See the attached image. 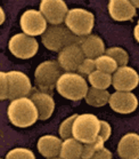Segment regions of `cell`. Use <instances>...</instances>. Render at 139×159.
Instances as JSON below:
<instances>
[{
	"instance_id": "6da1fadb",
	"label": "cell",
	"mask_w": 139,
	"mask_h": 159,
	"mask_svg": "<svg viewBox=\"0 0 139 159\" xmlns=\"http://www.w3.org/2000/svg\"><path fill=\"white\" fill-rule=\"evenodd\" d=\"M7 117L14 126L26 128L34 125L39 120V111L31 98H21L9 103Z\"/></svg>"
},
{
	"instance_id": "7a4b0ae2",
	"label": "cell",
	"mask_w": 139,
	"mask_h": 159,
	"mask_svg": "<svg viewBox=\"0 0 139 159\" xmlns=\"http://www.w3.org/2000/svg\"><path fill=\"white\" fill-rule=\"evenodd\" d=\"M58 94L70 101H79L86 98L89 90L86 79L75 72H65L58 79L56 85Z\"/></svg>"
},
{
	"instance_id": "3957f363",
	"label": "cell",
	"mask_w": 139,
	"mask_h": 159,
	"mask_svg": "<svg viewBox=\"0 0 139 159\" xmlns=\"http://www.w3.org/2000/svg\"><path fill=\"white\" fill-rule=\"evenodd\" d=\"M82 38L76 37L66 25H51L41 36L43 46L51 52H61L73 43H80Z\"/></svg>"
},
{
	"instance_id": "277c9868",
	"label": "cell",
	"mask_w": 139,
	"mask_h": 159,
	"mask_svg": "<svg viewBox=\"0 0 139 159\" xmlns=\"http://www.w3.org/2000/svg\"><path fill=\"white\" fill-rule=\"evenodd\" d=\"M100 129V120L95 115L91 113H82L78 115L74 124L72 135L76 141L82 144L91 143L96 141Z\"/></svg>"
},
{
	"instance_id": "5b68a950",
	"label": "cell",
	"mask_w": 139,
	"mask_h": 159,
	"mask_svg": "<svg viewBox=\"0 0 139 159\" xmlns=\"http://www.w3.org/2000/svg\"><path fill=\"white\" fill-rule=\"evenodd\" d=\"M65 25L76 37L90 36L95 26V16L87 9L73 8L68 11L65 18Z\"/></svg>"
},
{
	"instance_id": "8992f818",
	"label": "cell",
	"mask_w": 139,
	"mask_h": 159,
	"mask_svg": "<svg viewBox=\"0 0 139 159\" xmlns=\"http://www.w3.org/2000/svg\"><path fill=\"white\" fill-rule=\"evenodd\" d=\"M61 65L56 61H45L37 66L34 71V80L41 92L49 93L56 87L62 76Z\"/></svg>"
},
{
	"instance_id": "52a82bcc",
	"label": "cell",
	"mask_w": 139,
	"mask_h": 159,
	"mask_svg": "<svg viewBox=\"0 0 139 159\" xmlns=\"http://www.w3.org/2000/svg\"><path fill=\"white\" fill-rule=\"evenodd\" d=\"M8 49L15 57L29 60L38 53L39 43L33 37L25 33H16L8 41Z\"/></svg>"
},
{
	"instance_id": "ba28073f",
	"label": "cell",
	"mask_w": 139,
	"mask_h": 159,
	"mask_svg": "<svg viewBox=\"0 0 139 159\" xmlns=\"http://www.w3.org/2000/svg\"><path fill=\"white\" fill-rule=\"evenodd\" d=\"M20 24L23 33L33 38L37 36H42L48 29L47 20L42 13L37 9L25 11L20 18Z\"/></svg>"
},
{
	"instance_id": "9c48e42d",
	"label": "cell",
	"mask_w": 139,
	"mask_h": 159,
	"mask_svg": "<svg viewBox=\"0 0 139 159\" xmlns=\"http://www.w3.org/2000/svg\"><path fill=\"white\" fill-rule=\"evenodd\" d=\"M7 73L8 80V100H17L26 98L32 89V83L24 72L21 71H9Z\"/></svg>"
},
{
	"instance_id": "30bf717a",
	"label": "cell",
	"mask_w": 139,
	"mask_h": 159,
	"mask_svg": "<svg viewBox=\"0 0 139 159\" xmlns=\"http://www.w3.org/2000/svg\"><path fill=\"white\" fill-rule=\"evenodd\" d=\"M40 11L51 25H62L67 16L68 8L63 0H42L40 2Z\"/></svg>"
},
{
	"instance_id": "8fae6325",
	"label": "cell",
	"mask_w": 139,
	"mask_h": 159,
	"mask_svg": "<svg viewBox=\"0 0 139 159\" xmlns=\"http://www.w3.org/2000/svg\"><path fill=\"white\" fill-rule=\"evenodd\" d=\"M85 60L86 56L82 52L80 43H73L59 52L57 62L66 72H75Z\"/></svg>"
},
{
	"instance_id": "7c38bea8",
	"label": "cell",
	"mask_w": 139,
	"mask_h": 159,
	"mask_svg": "<svg viewBox=\"0 0 139 159\" xmlns=\"http://www.w3.org/2000/svg\"><path fill=\"white\" fill-rule=\"evenodd\" d=\"M113 87L116 92H131L139 85V75L128 65L120 66L113 75Z\"/></svg>"
},
{
	"instance_id": "4fadbf2b",
	"label": "cell",
	"mask_w": 139,
	"mask_h": 159,
	"mask_svg": "<svg viewBox=\"0 0 139 159\" xmlns=\"http://www.w3.org/2000/svg\"><path fill=\"white\" fill-rule=\"evenodd\" d=\"M110 107L113 111L129 115L138 108V98L132 92H115L111 94Z\"/></svg>"
},
{
	"instance_id": "5bb4252c",
	"label": "cell",
	"mask_w": 139,
	"mask_h": 159,
	"mask_svg": "<svg viewBox=\"0 0 139 159\" xmlns=\"http://www.w3.org/2000/svg\"><path fill=\"white\" fill-rule=\"evenodd\" d=\"M108 13L114 21H130L135 17L136 8L131 4V0H110Z\"/></svg>"
},
{
	"instance_id": "9a60e30c",
	"label": "cell",
	"mask_w": 139,
	"mask_h": 159,
	"mask_svg": "<svg viewBox=\"0 0 139 159\" xmlns=\"http://www.w3.org/2000/svg\"><path fill=\"white\" fill-rule=\"evenodd\" d=\"M118 155L121 159H139V134L128 133L119 141Z\"/></svg>"
},
{
	"instance_id": "2e32d148",
	"label": "cell",
	"mask_w": 139,
	"mask_h": 159,
	"mask_svg": "<svg viewBox=\"0 0 139 159\" xmlns=\"http://www.w3.org/2000/svg\"><path fill=\"white\" fill-rule=\"evenodd\" d=\"M80 46L86 58L96 60L99 56L104 55V53H106L103 39L96 34H90L82 38L80 41Z\"/></svg>"
},
{
	"instance_id": "e0dca14e",
	"label": "cell",
	"mask_w": 139,
	"mask_h": 159,
	"mask_svg": "<svg viewBox=\"0 0 139 159\" xmlns=\"http://www.w3.org/2000/svg\"><path fill=\"white\" fill-rule=\"evenodd\" d=\"M63 141L55 135H43L38 140V151L45 158H56L61 153Z\"/></svg>"
},
{
	"instance_id": "ac0fdd59",
	"label": "cell",
	"mask_w": 139,
	"mask_h": 159,
	"mask_svg": "<svg viewBox=\"0 0 139 159\" xmlns=\"http://www.w3.org/2000/svg\"><path fill=\"white\" fill-rule=\"evenodd\" d=\"M31 100L39 111V120H47L53 116L55 111V100L50 94L45 92H36L31 96Z\"/></svg>"
},
{
	"instance_id": "d6986e66",
	"label": "cell",
	"mask_w": 139,
	"mask_h": 159,
	"mask_svg": "<svg viewBox=\"0 0 139 159\" xmlns=\"http://www.w3.org/2000/svg\"><path fill=\"white\" fill-rule=\"evenodd\" d=\"M83 144L76 141L74 138L63 141L59 157L62 159H81Z\"/></svg>"
},
{
	"instance_id": "ffe728a7",
	"label": "cell",
	"mask_w": 139,
	"mask_h": 159,
	"mask_svg": "<svg viewBox=\"0 0 139 159\" xmlns=\"http://www.w3.org/2000/svg\"><path fill=\"white\" fill-rule=\"evenodd\" d=\"M110 98L111 94L107 92V89H98V88L90 87L85 100L91 107L100 108V107L106 105L110 102Z\"/></svg>"
},
{
	"instance_id": "44dd1931",
	"label": "cell",
	"mask_w": 139,
	"mask_h": 159,
	"mask_svg": "<svg viewBox=\"0 0 139 159\" xmlns=\"http://www.w3.org/2000/svg\"><path fill=\"white\" fill-rule=\"evenodd\" d=\"M88 81L93 88L107 89L113 84V76L108 75V73L102 72L99 70H96L90 76H88Z\"/></svg>"
},
{
	"instance_id": "7402d4cb",
	"label": "cell",
	"mask_w": 139,
	"mask_h": 159,
	"mask_svg": "<svg viewBox=\"0 0 139 159\" xmlns=\"http://www.w3.org/2000/svg\"><path fill=\"white\" fill-rule=\"evenodd\" d=\"M95 61H96V69L102 71V72L112 75V73H115V71L119 69V65L115 62L114 58H112L111 56H108L106 54L99 56Z\"/></svg>"
},
{
	"instance_id": "603a6c76",
	"label": "cell",
	"mask_w": 139,
	"mask_h": 159,
	"mask_svg": "<svg viewBox=\"0 0 139 159\" xmlns=\"http://www.w3.org/2000/svg\"><path fill=\"white\" fill-rule=\"evenodd\" d=\"M106 55L114 58L115 62L118 63L119 66H125L128 64L129 61V55L125 49L122 47H111L106 49Z\"/></svg>"
},
{
	"instance_id": "cb8c5ba5",
	"label": "cell",
	"mask_w": 139,
	"mask_h": 159,
	"mask_svg": "<svg viewBox=\"0 0 139 159\" xmlns=\"http://www.w3.org/2000/svg\"><path fill=\"white\" fill-rule=\"evenodd\" d=\"M104 143L105 142L98 136L96 141L91 142V143H87L83 144V149H82V159H91L93 157V155L96 153L98 150H100L102 148H104Z\"/></svg>"
},
{
	"instance_id": "d4e9b609",
	"label": "cell",
	"mask_w": 139,
	"mask_h": 159,
	"mask_svg": "<svg viewBox=\"0 0 139 159\" xmlns=\"http://www.w3.org/2000/svg\"><path fill=\"white\" fill-rule=\"evenodd\" d=\"M76 117H78V115L74 113L73 116H70L68 118L62 121L59 129H58V133H59V136H61L62 140H67V139L73 138L72 129H73V124H74Z\"/></svg>"
},
{
	"instance_id": "484cf974",
	"label": "cell",
	"mask_w": 139,
	"mask_h": 159,
	"mask_svg": "<svg viewBox=\"0 0 139 159\" xmlns=\"http://www.w3.org/2000/svg\"><path fill=\"white\" fill-rule=\"evenodd\" d=\"M6 159H36V156L30 149L15 148L7 152Z\"/></svg>"
},
{
	"instance_id": "4316f807",
	"label": "cell",
	"mask_w": 139,
	"mask_h": 159,
	"mask_svg": "<svg viewBox=\"0 0 139 159\" xmlns=\"http://www.w3.org/2000/svg\"><path fill=\"white\" fill-rule=\"evenodd\" d=\"M96 61L93 58H86L80 65L78 72L81 76H90L93 71H96Z\"/></svg>"
},
{
	"instance_id": "83f0119b",
	"label": "cell",
	"mask_w": 139,
	"mask_h": 159,
	"mask_svg": "<svg viewBox=\"0 0 139 159\" xmlns=\"http://www.w3.org/2000/svg\"><path fill=\"white\" fill-rule=\"evenodd\" d=\"M0 100L5 101L8 98V80L6 72H0Z\"/></svg>"
},
{
	"instance_id": "f1b7e54d",
	"label": "cell",
	"mask_w": 139,
	"mask_h": 159,
	"mask_svg": "<svg viewBox=\"0 0 139 159\" xmlns=\"http://www.w3.org/2000/svg\"><path fill=\"white\" fill-rule=\"evenodd\" d=\"M111 134H112V127L107 121L105 120H100V129H99V136L104 142H106L110 139Z\"/></svg>"
},
{
	"instance_id": "f546056e",
	"label": "cell",
	"mask_w": 139,
	"mask_h": 159,
	"mask_svg": "<svg viewBox=\"0 0 139 159\" xmlns=\"http://www.w3.org/2000/svg\"><path fill=\"white\" fill-rule=\"evenodd\" d=\"M112 157H113L112 152H111L108 149H106L104 147V148H102L100 150H98V151L93 155V157L91 159H112Z\"/></svg>"
},
{
	"instance_id": "4dcf8cb0",
	"label": "cell",
	"mask_w": 139,
	"mask_h": 159,
	"mask_svg": "<svg viewBox=\"0 0 139 159\" xmlns=\"http://www.w3.org/2000/svg\"><path fill=\"white\" fill-rule=\"evenodd\" d=\"M133 37H135V39L139 43V23H137V25L133 29Z\"/></svg>"
},
{
	"instance_id": "1f68e13d",
	"label": "cell",
	"mask_w": 139,
	"mask_h": 159,
	"mask_svg": "<svg viewBox=\"0 0 139 159\" xmlns=\"http://www.w3.org/2000/svg\"><path fill=\"white\" fill-rule=\"evenodd\" d=\"M0 15H1V24L5 22V11H4V8H0Z\"/></svg>"
},
{
	"instance_id": "d6a6232c",
	"label": "cell",
	"mask_w": 139,
	"mask_h": 159,
	"mask_svg": "<svg viewBox=\"0 0 139 159\" xmlns=\"http://www.w3.org/2000/svg\"><path fill=\"white\" fill-rule=\"evenodd\" d=\"M131 4L133 5V7L137 9V8H139V0H131Z\"/></svg>"
},
{
	"instance_id": "836d02e7",
	"label": "cell",
	"mask_w": 139,
	"mask_h": 159,
	"mask_svg": "<svg viewBox=\"0 0 139 159\" xmlns=\"http://www.w3.org/2000/svg\"><path fill=\"white\" fill-rule=\"evenodd\" d=\"M50 159H62V158H50Z\"/></svg>"
},
{
	"instance_id": "e575fe53",
	"label": "cell",
	"mask_w": 139,
	"mask_h": 159,
	"mask_svg": "<svg viewBox=\"0 0 139 159\" xmlns=\"http://www.w3.org/2000/svg\"><path fill=\"white\" fill-rule=\"evenodd\" d=\"M2 159H6V158H2Z\"/></svg>"
},
{
	"instance_id": "d590c367",
	"label": "cell",
	"mask_w": 139,
	"mask_h": 159,
	"mask_svg": "<svg viewBox=\"0 0 139 159\" xmlns=\"http://www.w3.org/2000/svg\"><path fill=\"white\" fill-rule=\"evenodd\" d=\"M138 23H139V21H138Z\"/></svg>"
}]
</instances>
